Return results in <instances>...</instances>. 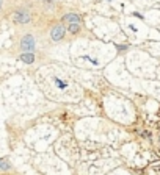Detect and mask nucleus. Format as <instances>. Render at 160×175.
<instances>
[{
	"mask_svg": "<svg viewBox=\"0 0 160 175\" xmlns=\"http://www.w3.org/2000/svg\"><path fill=\"white\" fill-rule=\"evenodd\" d=\"M65 34H66V28H65V25H61V24H57L50 28V39L53 42H60V41L65 38Z\"/></svg>",
	"mask_w": 160,
	"mask_h": 175,
	"instance_id": "obj_2",
	"label": "nucleus"
},
{
	"mask_svg": "<svg viewBox=\"0 0 160 175\" xmlns=\"http://www.w3.org/2000/svg\"><path fill=\"white\" fill-rule=\"evenodd\" d=\"M11 164L8 163V159L6 158H0V171H10Z\"/></svg>",
	"mask_w": 160,
	"mask_h": 175,
	"instance_id": "obj_7",
	"label": "nucleus"
},
{
	"mask_svg": "<svg viewBox=\"0 0 160 175\" xmlns=\"http://www.w3.org/2000/svg\"><path fill=\"white\" fill-rule=\"evenodd\" d=\"M35 47H36V42H35V38L32 34H25V36L20 39V48L27 53H33Z\"/></svg>",
	"mask_w": 160,
	"mask_h": 175,
	"instance_id": "obj_1",
	"label": "nucleus"
},
{
	"mask_svg": "<svg viewBox=\"0 0 160 175\" xmlns=\"http://www.w3.org/2000/svg\"><path fill=\"white\" fill-rule=\"evenodd\" d=\"M20 61L25 63V64H32V63L35 61V55H33V53H27V52H24L22 55H20Z\"/></svg>",
	"mask_w": 160,
	"mask_h": 175,
	"instance_id": "obj_5",
	"label": "nucleus"
},
{
	"mask_svg": "<svg viewBox=\"0 0 160 175\" xmlns=\"http://www.w3.org/2000/svg\"><path fill=\"white\" fill-rule=\"evenodd\" d=\"M68 31L72 34H77L80 31V24H69L68 25Z\"/></svg>",
	"mask_w": 160,
	"mask_h": 175,
	"instance_id": "obj_6",
	"label": "nucleus"
},
{
	"mask_svg": "<svg viewBox=\"0 0 160 175\" xmlns=\"http://www.w3.org/2000/svg\"><path fill=\"white\" fill-rule=\"evenodd\" d=\"M55 83L58 85V88H60V89H65V88H66V83H65V81H60L58 78H55Z\"/></svg>",
	"mask_w": 160,
	"mask_h": 175,
	"instance_id": "obj_8",
	"label": "nucleus"
},
{
	"mask_svg": "<svg viewBox=\"0 0 160 175\" xmlns=\"http://www.w3.org/2000/svg\"><path fill=\"white\" fill-rule=\"evenodd\" d=\"M61 22L63 24H80L82 25V17L77 14V13H68V14H65L63 17H61Z\"/></svg>",
	"mask_w": 160,
	"mask_h": 175,
	"instance_id": "obj_4",
	"label": "nucleus"
},
{
	"mask_svg": "<svg viewBox=\"0 0 160 175\" xmlns=\"http://www.w3.org/2000/svg\"><path fill=\"white\" fill-rule=\"evenodd\" d=\"M0 5H2V0H0Z\"/></svg>",
	"mask_w": 160,
	"mask_h": 175,
	"instance_id": "obj_9",
	"label": "nucleus"
},
{
	"mask_svg": "<svg viewBox=\"0 0 160 175\" xmlns=\"http://www.w3.org/2000/svg\"><path fill=\"white\" fill-rule=\"evenodd\" d=\"M30 19H32L30 17V13H27V11H16L14 16H13V20H14L16 24H20V25L29 24Z\"/></svg>",
	"mask_w": 160,
	"mask_h": 175,
	"instance_id": "obj_3",
	"label": "nucleus"
}]
</instances>
